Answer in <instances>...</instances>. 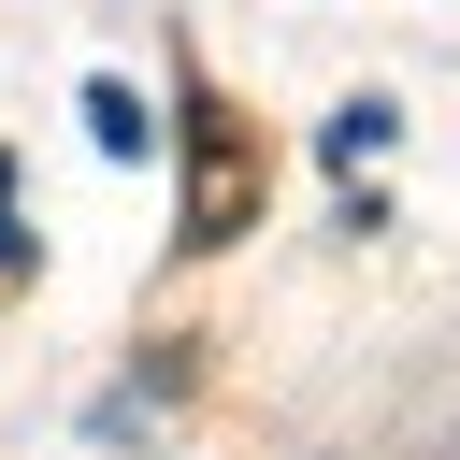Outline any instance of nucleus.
I'll return each mask as SVG.
<instances>
[{
  "label": "nucleus",
  "instance_id": "1",
  "mask_svg": "<svg viewBox=\"0 0 460 460\" xmlns=\"http://www.w3.org/2000/svg\"><path fill=\"white\" fill-rule=\"evenodd\" d=\"M244 230H259V129L216 86H187V230L172 244H244Z\"/></svg>",
  "mask_w": 460,
  "mask_h": 460
},
{
  "label": "nucleus",
  "instance_id": "2",
  "mask_svg": "<svg viewBox=\"0 0 460 460\" xmlns=\"http://www.w3.org/2000/svg\"><path fill=\"white\" fill-rule=\"evenodd\" d=\"M86 144H101V158H144V144H158V115H144V101L101 72V86H86Z\"/></svg>",
  "mask_w": 460,
  "mask_h": 460
},
{
  "label": "nucleus",
  "instance_id": "3",
  "mask_svg": "<svg viewBox=\"0 0 460 460\" xmlns=\"http://www.w3.org/2000/svg\"><path fill=\"white\" fill-rule=\"evenodd\" d=\"M374 144H388V101H345V115H331V158H345V172H359V158H374Z\"/></svg>",
  "mask_w": 460,
  "mask_h": 460
}]
</instances>
